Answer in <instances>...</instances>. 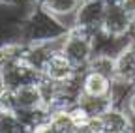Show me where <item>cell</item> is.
Here are the masks:
<instances>
[{
	"label": "cell",
	"mask_w": 135,
	"mask_h": 133,
	"mask_svg": "<svg viewBox=\"0 0 135 133\" xmlns=\"http://www.w3.org/2000/svg\"><path fill=\"white\" fill-rule=\"evenodd\" d=\"M68 26L41 4H32L19 23V40L25 43H51L68 34Z\"/></svg>",
	"instance_id": "6da1fadb"
},
{
	"label": "cell",
	"mask_w": 135,
	"mask_h": 133,
	"mask_svg": "<svg viewBox=\"0 0 135 133\" xmlns=\"http://www.w3.org/2000/svg\"><path fill=\"white\" fill-rule=\"evenodd\" d=\"M60 51L73 62L75 68L86 70L90 58L94 56V40L92 34L81 28H71L62 40Z\"/></svg>",
	"instance_id": "7a4b0ae2"
},
{
	"label": "cell",
	"mask_w": 135,
	"mask_h": 133,
	"mask_svg": "<svg viewBox=\"0 0 135 133\" xmlns=\"http://www.w3.org/2000/svg\"><path fill=\"white\" fill-rule=\"evenodd\" d=\"M41 75L43 73L40 70H36L25 58H21V60H17V62L0 70V86L9 88V90H17L23 85L38 82L41 79Z\"/></svg>",
	"instance_id": "3957f363"
},
{
	"label": "cell",
	"mask_w": 135,
	"mask_h": 133,
	"mask_svg": "<svg viewBox=\"0 0 135 133\" xmlns=\"http://www.w3.org/2000/svg\"><path fill=\"white\" fill-rule=\"evenodd\" d=\"M107 9V0H81L75 11V28H81L88 34L101 30Z\"/></svg>",
	"instance_id": "277c9868"
},
{
	"label": "cell",
	"mask_w": 135,
	"mask_h": 133,
	"mask_svg": "<svg viewBox=\"0 0 135 133\" xmlns=\"http://www.w3.org/2000/svg\"><path fill=\"white\" fill-rule=\"evenodd\" d=\"M81 70L75 68L73 62L68 58L62 51H55L53 56H51L45 64V68H43V75L49 77V79H53L56 82H66V81H70L73 79Z\"/></svg>",
	"instance_id": "5b68a950"
},
{
	"label": "cell",
	"mask_w": 135,
	"mask_h": 133,
	"mask_svg": "<svg viewBox=\"0 0 135 133\" xmlns=\"http://www.w3.org/2000/svg\"><path fill=\"white\" fill-rule=\"evenodd\" d=\"M103 133H126L133 129V116L126 107L113 105L103 116Z\"/></svg>",
	"instance_id": "8992f818"
},
{
	"label": "cell",
	"mask_w": 135,
	"mask_h": 133,
	"mask_svg": "<svg viewBox=\"0 0 135 133\" xmlns=\"http://www.w3.org/2000/svg\"><path fill=\"white\" fill-rule=\"evenodd\" d=\"M38 4H41L49 13L58 17L62 24L68 26V30L75 28V11L81 4V0H40Z\"/></svg>",
	"instance_id": "52a82bcc"
},
{
	"label": "cell",
	"mask_w": 135,
	"mask_h": 133,
	"mask_svg": "<svg viewBox=\"0 0 135 133\" xmlns=\"http://www.w3.org/2000/svg\"><path fill=\"white\" fill-rule=\"evenodd\" d=\"M116 73L114 79L135 82V41H129L120 53L114 56Z\"/></svg>",
	"instance_id": "ba28073f"
},
{
	"label": "cell",
	"mask_w": 135,
	"mask_h": 133,
	"mask_svg": "<svg viewBox=\"0 0 135 133\" xmlns=\"http://www.w3.org/2000/svg\"><path fill=\"white\" fill-rule=\"evenodd\" d=\"M113 81L111 77L98 73L92 70H84L83 73V94L88 96H111L113 88Z\"/></svg>",
	"instance_id": "9c48e42d"
},
{
	"label": "cell",
	"mask_w": 135,
	"mask_h": 133,
	"mask_svg": "<svg viewBox=\"0 0 135 133\" xmlns=\"http://www.w3.org/2000/svg\"><path fill=\"white\" fill-rule=\"evenodd\" d=\"M15 101H17V111H36L43 107V99L38 88V82L23 85L15 90Z\"/></svg>",
	"instance_id": "30bf717a"
},
{
	"label": "cell",
	"mask_w": 135,
	"mask_h": 133,
	"mask_svg": "<svg viewBox=\"0 0 135 133\" xmlns=\"http://www.w3.org/2000/svg\"><path fill=\"white\" fill-rule=\"evenodd\" d=\"M77 103L88 112V116L94 118V116H103L113 107V99H111V96H88V94H81Z\"/></svg>",
	"instance_id": "8fae6325"
},
{
	"label": "cell",
	"mask_w": 135,
	"mask_h": 133,
	"mask_svg": "<svg viewBox=\"0 0 135 133\" xmlns=\"http://www.w3.org/2000/svg\"><path fill=\"white\" fill-rule=\"evenodd\" d=\"M26 43L21 40H4L0 43V70L25 56Z\"/></svg>",
	"instance_id": "7c38bea8"
},
{
	"label": "cell",
	"mask_w": 135,
	"mask_h": 133,
	"mask_svg": "<svg viewBox=\"0 0 135 133\" xmlns=\"http://www.w3.org/2000/svg\"><path fill=\"white\" fill-rule=\"evenodd\" d=\"M51 131L53 133H75L77 126L70 114V109L51 111Z\"/></svg>",
	"instance_id": "4fadbf2b"
},
{
	"label": "cell",
	"mask_w": 135,
	"mask_h": 133,
	"mask_svg": "<svg viewBox=\"0 0 135 133\" xmlns=\"http://www.w3.org/2000/svg\"><path fill=\"white\" fill-rule=\"evenodd\" d=\"M86 70H92V71H98V73H103L111 79H114V73H116V62H114V56L113 55H105V53H96Z\"/></svg>",
	"instance_id": "5bb4252c"
},
{
	"label": "cell",
	"mask_w": 135,
	"mask_h": 133,
	"mask_svg": "<svg viewBox=\"0 0 135 133\" xmlns=\"http://www.w3.org/2000/svg\"><path fill=\"white\" fill-rule=\"evenodd\" d=\"M19 131H26V126L19 118V114L0 111V133H19Z\"/></svg>",
	"instance_id": "9a60e30c"
},
{
	"label": "cell",
	"mask_w": 135,
	"mask_h": 133,
	"mask_svg": "<svg viewBox=\"0 0 135 133\" xmlns=\"http://www.w3.org/2000/svg\"><path fill=\"white\" fill-rule=\"evenodd\" d=\"M70 114H71V118H73V122H75V126H77V131H84L86 124H88L90 118H92V116H88V112L84 111L79 103H75V105L70 107Z\"/></svg>",
	"instance_id": "2e32d148"
},
{
	"label": "cell",
	"mask_w": 135,
	"mask_h": 133,
	"mask_svg": "<svg viewBox=\"0 0 135 133\" xmlns=\"http://www.w3.org/2000/svg\"><path fill=\"white\" fill-rule=\"evenodd\" d=\"M118 2H120V6L133 17L135 15V0H118Z\"/></svg>",
	"instance_id": "e0dca14e"
},
{
	"label": "cell",
	"mask_w": 135,
	"mask_h": 133,
	"mask_svg": "<svg viewBox=\"0 0 135 133\" xmlns=\"http://www.w3.org/2000/svg\"><path fill=\"white\" fill-rule=\"evenodd\" d=\"M21 4H28L25 0H0V6L4 8H19Z\"/></svg>",
	"instance_id": "ac0fdd59"
},
{
	"label": "cell",
	"mask_w": 135,
	"mask_h": 133,
	"mask_svg": "<svg viewBox=\"0 0 135 133\" xmlns=\"http://www.w3.org/2000/svg\"><path fill=\"white\" fill-rule=\"evenodd\" d=\"M128 111H129V114L135 118V90L131 92V96H129V99H128V107H126Z\"/></svg>",
	"instance_id": "d6986e66"
},
{
	"label": "cell",
	"mask_w": 135,
	"mask_h": 133,
	"mask_svg": "<svg viewBox=\"0 0 135 133\" xmlns=\"http://www.w3.org/2000/svg\"><path fill=\"white\" fill-rule=\"evenodd\" d=\"M25 2H28V4H38L40 0H25Z\"/></svg>",
	"instance_id": "ffe728a7"
}]
</instances>
